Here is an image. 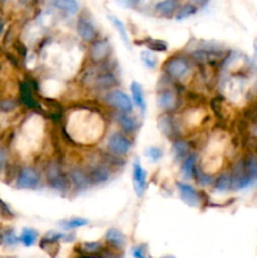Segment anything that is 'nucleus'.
I'll list each match as a JSON object with an SVG mask.
<instances>
[{"label":"nucleus","instance_id":"obj_35","mask_svg":"<svg viewBox=\"0 0 257 258\" xmlns=\"http://www.w3.org/2000/svg\"><path fill=\"white\" fill-rule=\"evenodd\" d=\"M222 102L223 101L221 100V97H214L212 98L211 101V107H212V111H213L214 115L217 116V118L221 121L224 120V111H223V106H222Z\"/></svg>","mask_w":257,"mask_h":258},{"label":"nucleus","instance_id":"obj_8","mask_svg":"<svg viewBox=\"0 0 257 258\" xmlns=\"http://www.w3.org/2000/svg\"><path fill=\"white\" fill-rule=\"evenodd\" d=\"M158 126L161 133L170 140L175 141L181 138V122L174 113H161L158 118Z\"/></svg>","mask_w":257,"mask_h":258},{"label":"nucleus","instance_id":"obj_5","mask_svg":"<svg viewBox=\"0 0 257 258\" xmlns=\"http://www.w3.org/2000/svg\"><path fill=\"white\" fill-rule=\"evenodd\" d=\"M103 102L111 108H113L117 112L123 113H133L134 103L131 98L126 92H123L120 88H115L112 91H108L103 95Z\"/></svg>","mask_w":257,"mask_h":258},{"label":"nucleus","instance_id":"obj_33","mask_svg":"<svg viewBox=\"0 0 257 258\" xmlns=\"http://www.w3.org/2000/svg\"><path fill=\"white\" fill-rule=\"evenodd\" d=\"M19 103V100H17V98H2V100H0V112H13L14 110H17Z\"/></svg>","mask_w":257,"mask_h":258},{"label":"nucleus","instance_id":"obj_3","mask_svg":"<svg viewBox=\"0 0 257 258\" xmlns=\"http://www.w3.org/2000/svg\"><path fill=\"white\" fill-rule=\"evenodd\" d=\"M181 85L176 83L175 88L163 87L158 91V106L163 113H175L180 108V96L179 88Z\"/></svg>","mask_w":257,"mask_h":258},{"label":"nucleus","instance_id":"obj_44","mask_svg":"<svg viewBox=\"0 0 257 258\" xmlns=\"http://www.w3.org/2000/svg\"><path fill=\"white\" fill-rule=\"evenodd\" d=\"M254 149H256V156H257V140H254Z\"/></svg>","mask_w":257,"mask_h":258},{"label":"nucleus","instance_id":"obj_10","mask_svg":"<svg viewBox=\"0 0 257 258\" xmlns=\"http://www.w3.org/2000/svg\"><path fill=\"white\" fill-rule=\"evenodd\" d=\"M231 181H232V189L231 190H242L251 185V179L248 178L244 169L243 159H239L236 163L232 165L231 169Z\"/></svg>","mask_w":257,"mask_h":258},{"label":"nucleus","instance_id":"obj_30","mask_svg":"<svg viewBox=\"0 0 257 258\" xmlns=\"http://www.w3.org/2000/svg\"><path fill=\"white\" fill-rule=\"evenodd\" d=\"M197 12H198V5L196 3H184V4H180V7H179L178 12L175 14V19H185V18H189L196 14Z\"/></svg>","mask_w":257,"mask_h":258},{"label":"nucleus","instance_id":"obj_16","mask_svg":"<svg viewBox=\"0 0 257 258\" xmlns=\"http://www.w3.org/2000/svg\"><path fill=\"white\" fill-rule=\"evenodd\" d=\"M19 102L30 110H39L40 105L34 97V90L30 87L27 81L20 82L19 86Z\"/></svg>","mask_w":257,"mask_h":258},{"label":"nucleus","instance_id":"obj_15","mask_svg":"<svg viewBox=\"0 0 257 258\" xmlns=\"http://www.w3.org/2000/svg\"><path fill=\"white\" fill-rule=\"evenodd\" d=\"M112 117L113 121H116V123L120 126L122 133L126 134V135H131V134H135L136 131H138L139 123L138 121H136V118L134 117L131 113H123L113 111Z\"/></svg>","mask_w":257,"mask_h":258},{"label":"nucleus","instance_id":"obj_14","mask_svg":"<svg viewBox=\"0 0 257 258\" xmlns=\"http://www.w3.org/2000/svg\"><path fill=\"white\" fill-rule=\"evenodd\" d=\"M133 185L138 197H141L145 193L146 185H148L146 171L144 170L139 160H135L133 164Z\"/></svg>","mask_w":257,"mask_h":258},{"label":"nucleus","instance_id":"obj_23","mask_svg":"<svg viewBox=\"0 0 257 258\" xmlns=\"http://www.w3.org/2000/svg\"><path fill=\"white\" fill-rule=\"evenodd\" d=\"M243 164L251 181H257V156L253 153H247L243 158Z\"/></svg>","mask_w":257,"mask_h":258},{"label":"nucleus","instance_id":"obj_45","mask_svg":"<svg viewBox=\"0 0 257 258\" xmlns=\"http://www.w3.org/2000/svg\"><path fill=\"white\" fill-rule=\"evenodd\" d=\"M161 258H175V257H173V256H166V257H161Z\"/></svg>","mask_w":257,"mask_h":258},{"label":"nucleus","instance_id":"obj_39","mask_svg":"<svg viewBox=\"0 0 257 258\" xmlns=\"http://www.w3.org/2000/svg\"><path fill=\"white\" fill-rule=\"evenodd\" d=\"M8 163V153L4 146L0 145V171L5 168Z\"/></svg>","mask_w":257,"mask_h":258},{"label":"nucleus","instance_id":"obj_7","mask_svg":"<svg viewBox=\"0 0 257 258\" xmlns=\"http://www.w3.org/2000/svg\"><path fill=\"white\" fill-rule=\"evenodd\" d=\"M112 55V47L108 39L106 38H98L93 43H91L90 47V57L91 64H102L111 59Z\"/></svg>","mask_w":257,"mask_h":258},{"label":"nucleus","instance_id":"obj_27","mask_svg":"<svg viewBox=\"0 0 257 258\" xmlns=\"http://www.w3.org/2000/svg\"><path fill=\"white\" fill-rule=\"evenodd\" d=\"M38 237H39V233L35 229L23 228L19 236V243H22L24 247H32L37 243Z\"/></svg>","mask_w":257,"mask_h":258},{"label":"nucleus","instance_id":"obj_1","mask_svg":"<svg viewBox=\"0 0 257 258\" xmlns=\"http://www.w3.org/2000/svg\"><path fill=\"white\" fill-rule=\"evenodd\" d=\"M164 76L171 80L173 82L179 83L183 86V83L188 82L193 75V62L189 58V55L184 54H174L164 62L163 67Z\"/></svg>","mask_w":257,"mask_h":258},{"label":"nucleus","instance_id":"obj_37","mask_svg":"<svg viewBox=\"0 0 257 258\" xmlns=\"http://www.w3.org/2000/svg\"><path fill=\"white\" fill-rule=\"evenodd\" d=\"M145 155L150 159L151 161H158L163 158V150L158 146H150L145 150Z\"/></svg>","mask_w":257,"mask_h":258},{"label":"nucleus","instance_id":"obj_26","mask_svg":"<svg viewBox=\"0 0 257 258\" xmlns=\"http://www.w3.org/2000/svg\"><path fill=\"white\" fill-rule=\"evenodd\" d=\"M108 19H110V22L112 23L113 27L116 28V30H117L118 35H120L121 39H122L123 44H125L126 47H127V49L131 50L130 39H128V34H127V30H126L125 24H123V23L121 22L120 18H117V17H116V15L110 14V15H108Z\"/></svg>","mask_w":257,"mask_h":258},{"label":"nucleus","instance_id":"obj_19","mask_svg":"<svg viewBox=\"0 0 257 258\" xmlns=\"http://www.w3.org/2000/svg\"><path fill=\"white\" fill-rule=\"evenodd\" d=\"M130 91H131V101H133L134 105L140 110L141 115H145L146 112V102H145V96H144L143 86L140 85L136 81H133L130 85Z\"/></svg>","mask_w":257,"mask_h":258},{"label":"nucleus","instance_id":"obj_46","mask_svg":"<svg viewBox=\"0 0 257 258\" xmlns=\"http://www.w3.org/2000/svg\"><path fill=\"white\" fill-rule=\"evenodd\" d=\"M256 52H257V42H256Z\"/></svg>","mask_w":257,"mask_h":258},{"label":"nucleus","instance_id":"obj_6","mask_svg":"<svg viewBox=\"0 0 257 258\" xmlns=\"http://www.w3.org/2000/svg\"><path fill=\"white\" fill-rule=\"evenodd\" d=\"M76 30H77L78 37L86 43H93L100 38L97 27L87 12H82L78 15L77 22H76Z\"/></svg>","mask_w":257,"mask_h":258},{"label":"nucleus","instance_id":"obj_34","mask_svg":"<svg viewBox=\"0 0 257 258\" xmlns=\"http://www.w3.org/2000/svg\"><path fill=\"white\" fill-rule=\"evenodd\" d=\"M141 62L149 70H155L156 66H158V58L154 55V53L144 50V52H141Z\"/></svg>","mask_w":257,"mask_h":258},{"label":"nucleus","instance_id":"obj_32","mask_svg":"<svg viewBox=\"0 0 257 258\" xmlns=\"http://www.w3.org/2000/svg\"><path fill=\"white\" fill-rule=\"evenodd\" d=\"M90 223L88 219L81 218V217H75V218L67 219V221H62L59 223V226L62 227L65 231H71V229L81 228V227H85Z\"/></svg>","mask_w":257,"mask_h":258},{"label":"nucleus","instance_id":"obj_20","mask_svg":"<svg viewBox=\"0 0 257 258\" xmlns=\"http://www.w3.org/2000/svg\"><path fill=\"white\" fill-rule=\"evenodd\" d=\"M105 239L111 247L116 249H122L126 244V237L121 231L116 228H110L105 234Z\"/></svg>","mask_w":257,"mask_h":258},{"label":"nucleus","instance_id":"obj_22","mask_svg":"<svg viewBox=\"0 0 257 258\" xmlns=\"http://www.w3.org/2000/svg\"><path fill=\"white\" fill-rule=\"evenodd\" d=\"M232 189V181H231V173L229 171H223L219 174L214 180L213 190L216 193H227Z\"/></svg>","mask_w":257,"mask_h":258},{"label":"nucleus","instance_id":"obj_40","mask_svg":"<svg viewBox=\"0 0 257 258\" xmlns=\"http://www.w3.org/2000/svg\"><path fill=\"white\" fill-rule=\"evenodd\" d=\"M0 213L4 214L5 217H13V216H14V213H13L12 209L9 208V206H8V204L5 203L4 201H2V199H0Z\"/></svg>","mask_w":257,"mask_h":258},{"label":"nucleus","instance_id":"obj_41","mask_svg":"<svg viewBox=\"0 0 257 258\" xmlns=\"http://www.w3.org/2000/svg\"><path fill=\"white\" fill-rule=\"evenodd\" d=\"M249 120H251L252 125H256L257 123V105L254 106L253 110L249 111Z\"/></svg>","mask_w":257,"mask_h":258},{"label":"nucleus","instance_id":"obj_24","mask_svg":"<svg viewBox=\"0 0 257 258\" xmlns=\"http://www.w3.org/2000/svg\"><path fill=\"white\" fill-rule=\"evenodd\" d=\"M80 256H91V254H101L105 252V247L101 242H85L78 247Z\"/></svg>","mask_w":257,"mask_h":258},{"label":"nucleus","instance_id":"obj_21","mask_svg":"<svg viewBox=\"0 0 257 258\" xmlns=\"http://www.w3.org/2000/svg\"><path fill=\"white\" fill-rule=\"evenodd\" d=\"M197 156L196 154H191L188 159L181 163V176H183L185 180H193L194 176H196V170H197Z\"/></svg>","mask_w":257,"mask_h":258},{"label":"nucleus","instance_id":"obj_12","mask_svg":"<svg viewBox=\"0 0 257 258\" xmlns=\"http://www.w3.org/2000/svg\"><path fill=\"white\" fill-rule=\"evenodd\" d=\"M86 170H87L91 186H97L106 184L111 179V174H112V170L106 164H103L102 161L90 166Z\"/></svg>","mask_w":257,"mask_h":258},{"label":"nucleus","instance_id":"obj_28","mask_svg":"<svg viewBox=\"0 0 257 258\" xmlns=\"http://www.w3.org/2000/svg\"><path fill=\"white\" fill-rule=\"evenodd\" d=\"M101 156H102V163L106 164L111 170L116 168H122V166L126 164L125 159L121 158V156L113 155V154L108 153V151L102 153L101 154Z\"/></svg>","mask_w":257,"mask_h":258},{"label":"nucleus","instance_id":"obj_42","mask_svg":"<svg viewBox=\"0 0 257 258\" xmlns=\"http://www.w3.org/2000/svg\"><path fill=\"white\" fill-rule=\"evenodd\" d=\"M251 133H252V135H253L254 140H257V123H256V125H252Z\"/></svg>","mask_w":257,"mask_h":258},{"label":"nucleus","instance_id":"obj_17","mask_svg":"<svg viewBox=\"0 0 257 258\" xmlns=\"http://www.w3.org/2000/svg\"><path fill=\"white\" fill-rule=\"evenodd\" d=\"M171 151H173V156L175 159V161L183 163L185 159H188L193 154V145H191L190 141L180 138L178 140L173 141Z\"/></svg>","mask_w":257,"mask_h":258},{"label":"nucleus","instance_id":"obj_25","mask_svg":"<svg viewBox=\"0 0 257 258\" xmlns=\"http://www.w3.org/2000/svg\"><path fill=\"white\" fill-rule=\"evenodd\" d=\"M53 7L68 15H75L80 10V4L75 0H54Z\"/></svg>","mask_w":257,"mask_h":258},{"label":"nucleus","instance_id":"obj_9","mask_svg":"<svg viewBox=\"0 0 257 258\" xmlns=\"http://www.w3.org/2000/svg\"><path fill=\"white\" fill-rule=\"evenodd\" d=\"M131 140L126 134H123L122 131H115V133L111 134L108 136L107 140V149L108 153L113 154V155H117L123 158L125 155H127L131 150Z\"/></svg>","mask_w":257,"mask_h":258},{"label":"nucleus","instance_id":"obj_11","mask_svg":"<svg viewBox=\"0 0 257 258\" xmlns=\"http://www.w3.org/2000/svg\"><path fill=\"white\" fill-rule=\"evenodd\" d=\"M67 176L68 180H70L71 188L75 189L76 191H85L91 186L87 170L83 169L82 166H71L70 170L67 171Z\"/></svg>","mask_w":257,"mask_h":258},{"label":"nucleus","instance_id":"obj_2","mask_svg":"<svg viewBox=\"0 0 257 258\" xmlns=\"http://www.w3.org/2000/svg\"><path fill=\"white\" fill-rule=\"evenodd\" d=\"M45 181L47 185L58 193H67L71 189L70 180H68L67 171H65L60 159L54 158L47 161L44 168Z\"/></svg>","mask_w":257,"mask_h":258},{"label":"nucleus","instance_id":"obj_18","mask_svg":"<svg viewBox=\"0 0 257 258\" xmlns=\"http://www.w3.org/2000/svg\"><path fill=\"white\" fill-rule=\"evenodd\" d=\"M179 7H180V3L176 2V0H164V2L155 3L154 10H155L156 14L161 15V17L170 18L173 15L175 17Z\"/></svg>","mask_w":257,"mask_h":258},{"label":"nucleus","instance_id":"obj_43","mask_svg":"<svg viewBox=\"0 0 257 258\" xmlns=\"http://www.w3.org/2000/svg\"><path fill=\"white\" fill-rule=\"evenodd\" d=\"M3 32H4V19L0 15V35L3 34Z\"/></svg>","mask_w":257,"mask_h":258},{"label":"nucleus","instance_id":"obj_29","mask_svg":"<svg viewBox=\"0 0 257 258\" xmlns=\"http://www.w3.org/2000/svg\"><path fill=\"white\" fill-rule=\"evenodd\" d=\"M194 179H196L197 183H198L201 186H203V188H209V186L213 188L214 180H216L212 174L206 173V171H204L199 165L197 166L196 176H194Z\"/></svg>","mask_w":257,"mask_h":258},{"label":"nucleus","instance_id":"obj_13","mask_svg":"<svg viewBox=\"0 0 257 258\" xmlns=\"http://www.w3.org/2000/svg\"><path fill=\"white\" fill-rule=\"evenodd\" d=\"M176 189H178L181 201L185 204L190 207H197L201 204V191H197L191 185L183 183V181H178L176 183Z\"/></svg>","mask_w":257,"mask_h":258},{"label":"nucleus","instance_id":"obj_38","mask_svg":"<svg viewBox=\"0 0 257 258\" xmlns=\"http://www.w3.org/2000/svg\"><path fill=\"white\" fill-rule=\"evenodd\" d=\"M146 252H148L146 244H138L131 248V256L133 258H146Z\"/></svg>","mask_w":257,"mask_h":258},{"label":"nucleus","instance_id":"obj_31","mask_svg":"<svg viewBox=\"0 0 257 258\" xmlns=\"http://www.w3.org/2000/svg\"><path fill=\"white\" fill-rule=\"evenodd\" d=\"M144 45L148 48L149 52H166L168 44L161 39H154V38H146L144 39Z\"/></svg>","mask_w":257,"mask_h":258},{"label":"nucleus","instance_id":"obj_4","mask_svg":"<svg viewBox=\"0 0 257 258\" xmlns=\"http://www.w3.org/2000/svg\"><path fill=\"white\" fill-rule=\"evenodd\" d=\"M15 188L19 190H37L40 186V174L34 166L24 165L15 178Z\"/></svg>","mask_w":257,"mask_h":258},{"label":"nucleus","instance_id":"obj_36","mask_svg":"<svg viewBox=\"0 0 257 258\" xmlns=\"http://www.w3.org/2000/svg\"><path fill=\"white\" fill-rule=\"evenodd\" d=\"M2 241L5 246L8 247H14L19 243V237L15 236L14 231L9 229V231H5L2 236Z\"/></svg>","mask_w":257,"mask_h":258}]
</instances>
